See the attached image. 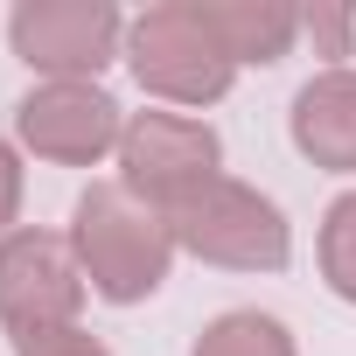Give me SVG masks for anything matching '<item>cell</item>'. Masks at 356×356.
Masks as SVG:
<instances>
[{
  "instance_id": "obj_4",
  "label": "cell",
  "mask_w": 356,
  "mask_h": 356,
  "mask_svg": "<svg viewBox=\"0 0 356 356\" xmlns=\"http://www.w3.org/2000/svg\"><path fill=\"white\" fill-rule=\"evenodd\" d=\"M8 42L42 84H98L112 56H126V15L105 0H22L8 15Z\"/></svg>"
},
{
  "instance_id": "obj_5",
  "label": "cell",
  "mask_w": 356,
  "mask_h": 356,
  "mask_svg": "<svg viewBox=\"0 0 356 356\" xmlns=\"http://www.w3.org/2000/svg\"><path fill=\"white\" fill-rule=\"evenodd\" d=\"M224 175V147L203 119L189 112H133L119 133V189H133L140 203H154L161 217L196 196L203 182Z\"/></svg>"
},
{
  "instance_id": "obj_13",
  "label": "cell",
  "mask_w": 356,
  "mask_h": 356,
  "mask_svg": "<svg viewBox=\"0 0 356 356\" xmlns=\"http://www.w3.org/2000/svg\"><path fill=\"white\" fill-rule=\"evenodd\" d=\"M22 189H29V175H22V154L0 140V238L15 231V217H22Z\"/></svg>"
},
{
  "instance_id": "obj_1",
  "label": "cell",
  "mask_w": 356,
  "mask_h": 356,
  "mask_svg": "<svg viewBox=\"0 0 356 356\" xmlns=\"http://www.w3.org/2000/svg\"><path fill=\"white\" fill-rule=\"evenodd\" d=\"M70 252H77V273L98 300L112 307H133L147 293H161L168 266H175V231L154 203H140L133 189L119 182H91L77 203H70Z\"/></svg>"
},
{
  "instance_id": "obj_11",
  "label": "cell",
  "mask_w": 356,
  "mask_h": 356,
  "mask_svg": "<svg viewBox=\"0 0 356 356\" xmlns=\"http://www.w3.org/2000/svg\"><path fill=\"white\" fill-rule=\"evenodd\" d=\"M321 280L335 300L356 307V189L321 210Z\"/></svg>"
},
{
  "instance_id": "obj_12",
  "label": "cell",
  "mask_w": 356,
  "mask_h": 356,
  "mask_svg": "<svg viewBox=\"0 0 356 356\" xmlns=\"http://www.w3.org/2000/svg\"><path fill=\"white\" fill-rule=\"evenodd\" d=\"M15 356H112V349L70 321V328H29V335H15Z\"/></svg>"
},
{
  "instance_id": "obj_9",
  "label": "cell",
  "mask_w": 356,
  "mask_h": 356,
  "mask_svg": "<svg viewBox=\"0 0 356 356\" xmlns=\"http://www.w3.org/2000/svg\"><path fill=\"white\" fill-rule=\"evenodd\" d=\"M196 8L231 63H280L300 35V8L286 0H196Z\"/></svg>"
},
{
  "instance_id": "obj_6",
  "label": "cell",
  "mask_w": 356,
  "mask_h": 356,
  "mask_svg": "<svg viewBox=\"0 0 356 356\" xmlns=\"http://www.w3.org/2000/svg\"><path fill=\"white\" fill-rule=\"evenodd\" d=\"M84 307V273L70 238L56 231H8L0 238V328H70Z\"/></svg>"
},
{
  "instance_id": "obj_7",
  "label": "cell",
  "mask_w": 356,
  "mask_h": 356,
  "mask_svg": "<svg viewBox=\"0 0 356 356\" xmlns=\"http://www.w3.org/2000/svg\"><path fill=\"white\" fill-rule=\"evenodd\" d=\"M119 133L126 119L98 84H35L15 105V140L56 168H98L105 154H119Z\"/></svg>"
},
{
  "instance_id": "obj_3",
  "label": "cell",
  "mask_w": 356,
  "mask_h": 356,
  "mask_svg": "<svg viewBox=\"0 0 356 356\" xmlns=\"http://www.w3.org/2000/svg\"><path fill=\"white\" fill-rule=\"evenodd\" d=\"M126 63H133L140 91H154L168 105H217L238 77V63L210 35L196 0H161V8L133 15L126 22Z\"/></svg>"
},
{
  "instance_id": "obj_10",
  "label": "cell",
  "mask_w": 356,
  "mask_h": 356,
  "mask_svg": "<svg viewBox=\"0 0 356 356\" xmlns=\"http://www.w3.org/2000/svg\"><path fill=\"white\" fill-rule=\"evenodd\" d=\"M189 356H300V349H293V328H286L280 314L231 307V314H217V321L196 335Z\"/></svg>"
},
{
  "instance_id": "obj_8",
  "label": "cell",
  "mask_w": 356,
  "mask_h": 356,
  "mask_svg": "<svg viewBox=\"0 0 356 356\" xmlns=\"http://www.w3.org/2000/svg\"><path fill=\"white\" fill-rule=\"evenodd\" d=\"M286 133H293L300 161H314V168H328V175H356V70H349V63L314 70V77L293 91Z\"/></svg>"
},
{
  "instance_id": "obj_14",
  "label": "cell",
  "mask_w": 356,
  "mask_h": 356,
  "mask_svg": "<svg viewBox=\"0 0 356 356\" xmlns=\"http://www.w3.org/2000/svg\"><path fill=\"white\" fill-rule=\"evenodd\" d=\"M300 29H307L314 42H328V56H349V29H356V15H349V8H314V15H300Z\"/></svg>"
},
{
  "instance_id": "obj_2",
  "label": "cell",
  "mask_w": 356,
  "mask_h": 356,
  "mask_svg": "<svg viewBox=\"0 0 356 356\" xmlns=\"http://www.w3.org/2000/svg\"><path fill=\"white\" fill-rule=\"evenodd\" d=\"M168 231H175V245L189 259L224 266V273H280L293 259L286 210L266 189L238 182V175H217V182H203L196 196H182L168 210Z\"/></svg>"
}]
</instances>
